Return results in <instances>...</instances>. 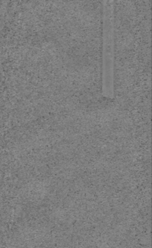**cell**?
I'll list each match as a JSON object with an SVG mask.
<instances>
[{"mask_svg":"<svg viewBox=\"0 0 152 248\" xmlns=\"http://www.w3.org/2000/svg\"><path fill=\"white\" fill-rule=\"evenodd\" d=\"M104 30H103V94L114 98V7L113 2H104Z\"/></svg>","mask_w":152,"mask_h":248,"instance_id":"6da1fadb","label":"cell"}]
</instances>
